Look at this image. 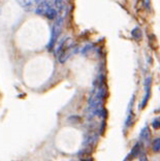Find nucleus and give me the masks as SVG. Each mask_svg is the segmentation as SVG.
<instances>
[{
  "instance_id": "obj_1",
  "label": "nucleus",
  "mask_w": 160,
  "mask_h": 161,
  "mask_svg": "<svg viewBox=\"0 0 160 161\" xmlns=\"http://www.w3.org/2000/svg\"><path fill=\"white\" fill-rule=\"evenodd\" d=\"M62 25H63V19L62 18H59L56 19V22L54 23L53 28H52V34H51V38L48 43V49L50 51H52L55 47V43H56L57 39L60 36L61 30H62Z\"/></svg>"
},
{
  "instance_id": "obj_6",
  "label": "nucleus",
  "mask_w": 160,
  "mask_h": 161,
  "mask_svg": "<svg viewBox=\"0 0 160 161\" xmlns=\"http://www.w3.org/2000/svg\"><path fill=\"white\" fill-rule=\"evenodd\" d=\"M44 17L48 18L49 20H56L57 17H58V12H57L56 8H54L53 6H50L48 10H46Z\"/></svg>"
},
{
  "instance_id": "obj_15",
  "label": "nucleus",
  "mask_w": 160,
  "mask_h": 161,
  "mask_svg": "<svg viewBox=\"0 0 160 161\" xmlns=\"http://www.w3.org/2000/svg\"><path fill=\"white\" fill-rule=\"evenodd\" d=\"M147 159H148V158H147L145 155H142V156L139 157V160H147Z\"/></svg>"
},
{
  "instance_id": "obj_16",
  "label": "nucleus",
  "mask_w": 160,
  "mask_h": 161,
  "mask_svg": "<svg viewBox=\"0 0 160 161\" xmlns=\"http://www.w3.org/2000/svg\"><path fill=\"white\" fill-rule=\"evenodd\" d=\"M159 90H160V86H159Z\"/></svg>"
},
{
  "instance_id": "obj_14",
  "label": "nucleus",
  "mask_w": 160,
  "mask_h": 161,
  "mask_svg": "<svg viewBox=\"0 0 160 161\" xmlns=\"http://www.w3.org/2000/svg\"><path fill=\"white\" fill-rule=\"evenodd\" d=\"M145 6L147 10H150V0H145Z\"/></svg>"
},
{
  "instance_id": "obj_9",
  "label": "nucleus",
  "mask_w": 160,
  "mask_h": 161,
  "mask_svg": "<svg viewBox=\"0 0 160 161\" xmlns=\"http://www.w3.org/2000/svg\"><path fill=\"white\" fill-rule=\"evenodd\" d=\"M152 150L155 153H159L160 152V137H157L153 140L152 143Z\"/></svg>"
},
{
  "instance_id": "obj_8",
  "label": "nucleus",
  "mask_w": 160,
  "mask_h": 161,
  "mask_svg": "<svg viewBox=\"0 0 160 161\" xmlns=\"http://www.w3.org/2000/svg\"><path fill=\"white\" fill-rule=\"evenodd\" d=\"M134 123V115L132 112H130V113H127V118H126V121H125V127L126 128H129L131 127V126L133 125Z\"/></svg>"
},
{
  "instance_id": "obj_7",
  "label": "nucleus",
  "mask_w": 160,
  "mask_h": 161,
  "mask_svg": "<svg viewBox=\"0 0 160 161\" xmlns=\"http://www.w3.org/2000/svg\"><path fill=\"white\" fill-rule=\"evenodd\" d=\"M131 36L133 37L136 40H141L143 38V31L139 27H134L132 30H131Z\"/></svg>"
},
{
  "instance_id": "obj_4",
  "label": "nucleus",
  "mask_w": 160,
  "mask_h": 161,
  "mask_svg": "<svg viewBox=\"0 0 160 161\" xmlns=\"http://www.w3.org/2000/svg\"><path fill=\"white\" fill-rule=\"evenodd\" d=\"M142 152V144L139 142L136 143L135 145L133 146V148L131 149L130 153L128 154V156L125 158V160H127V159H130V158H133V157H136L138 156V155L141 154Z\"/></svg>"
},
{
  "instance_id": "obj_12",
  "label": "nucleus",
  "mask_w": 160,
  "mask_h": 161,
  "mask_svg": "<svg viewBox=\"0 0 160 161\" xmlns=\"http://www.w3.org/2000/svg\"><path fill=\"white\" fill-rule=\"evenodd\" d=\"M68 122L70 123H78L81 121V117H79V116H71V117H69V118L67 119Z\"/></svg>"
},
{
  "instance_id": "obj_11",
  "label": "nucleus",
  "mask_w": 160,
  "mask_h": 161,
  "mask_svg": "<svg viewBox=\"0 0 160 161\" xmlns=\"http://www.w3.org/2000/svg\"><path fill=\"white\" fill-rule=\"evenodd\" d=\"M152 127L154 128V129H159L160 128V118H156L153 120Z\"/></svg>"
},
{
  "instance_id": "obj_3",
  "label": "nucleus",
  "mask_w": 160,
  "mask_h": 161,
  "mask_svg": "<svg viewBox=\"0 0 160 161\" xmlns=\"http://www.w3.org/2000/svg\"><path fill=\"white\" fill-rule=\"evenodd\" d=\"M139 137H141V140L143 142V144L149 145L151 140V131L149 126L146 125L145 127L142 128L141 132H139Z\"/></svg>"
},
{
  "instance_id": "obj_13",
  "label": "nucleus",
  "mask_w": 160,
  "mask_h": 161,
  "mask_svg": "<svg viewBox=\"0 0 160 161\" xmlns=\"http://www.w3.org/2000/svg\"><path fill=\"white\" fill-rule=\"evenodd\" d=\"M92 49V47L91 46H86L85 48H84V50L82 51V54H84V55H86V54L89 53V51Z\"/></svg>"
},
{
  "instance_id": "obj_2",
  "label": "nucleus",
  "mask_w": 160,
  "mask_h": 161,
  "mask_svg": "<svg viewBox=\"0 0 160 161\" xmlns=\"http://www.w3.org/2000/svg\"><path fill=\"white\" fill-rule=\"evenodd\" d=\"M151 85H152V77L149 75V77H146L145 82H144L146 94H145V96H144L143 100H142V102L139 103L138 110H143V108H145L146 106H147V104H148L149 100H150V98H151Z\"/></svg>"
},
{
  "instance_id": "obj_5",
  "label": "nucleus",
  "mask_w": 160,
  "mask_h": 161,
  "mask_svg": "<svg viewBox=\"0 0 160 161\" xmlns=\"http://www.w3.org/2000/svg\"><path fill=\"white\" fill-rule=\"evenodd\" d=\"M50 6H51V5H50V3H49L48 1H46V0L41 1L36 7V14H39V16H44L46 10H48Z\"/></svg>"
},
{
  "instance_id": "obj_10",
  "label": "nucleus",
  "mask_w": 160,
  "mask_h": 161,
  "mask_svg": "<svg viewBox=\"0 0 160 161\" xmlns=\"http://www.w3.org/2000/svg\"><path fill=\"white\" fill-rule=\"evenodd\" d=\"M66 1H67V0H54V4H55V6H56L59 10H62L64 7H65Z\"/></svg>"
}]
</instances>
